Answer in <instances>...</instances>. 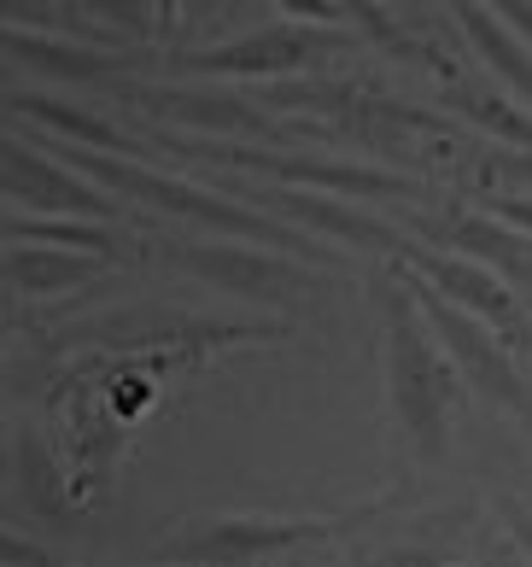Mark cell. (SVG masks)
Segmentation results:
<instances>
[{
    "instance_id": "cell-1",
    "label": "cell",
    "mask_w": 532,
    "mask_h": 567,
    "mask_svg": "<svg viewBox=\"0 0 532 567\" xmlns=\"http://www.w3.org/2000/svg\"><path fill=\"white\" fill-rule=\"evenodd\" d=\"M375 299H380V328H387L380 333V363H387V404L398 439L416 451V462L439 468L451 456V415L468 398V381L457 374L451 351L439 346L433 322L421 317V299L398 264L375 276Z\"/></svg>"
},
{
    "instance_id": "cell-2",
    "label": "cell",
    "mask_w": 532,
    "mask_h": 567,
    "mask_svg": "<svg viewBox=\"0 0 532 567\" xmlns=\"http://www.w3.org/2000/svg\"><path fill=\"white\" fill-rule=\"evenodd\" d=\"M48 153L76 164L82 176H94L105 194H130L135 205H158L170 217H187L200 223L205 235H241V240H258V246H282V251H299V258L323 264V269H339L334 251H316L305 228L293 223H275L258 205H234L223 194H211L200 182H182V176H164V171H146V164H123L117 153H94V146H71V141H53L48 135Z\"/></svg>"
},
{
    "instance_id": "cell-3",
    "label": "cell",
    "mask_w": 532,
    "mask_h": 567,
    "mask_svg": "<svg viewBox=\"0 0 532 567\" xmlns=\"http://www.w3.org/2000/svg\"><path fill=\"white\" fill-rule=\"evenodd\" d=\"M398 509V497L364 503L357 515H305V520H282V515H217L205 527H182L153 544V561L170 567H269L275 556H305V550H328L346 544L369 527H387Z\"/></svg>"
},
{
    "instance_id": "cell-4",
    "label": "cell",
    "mask_w": 532,
    "mask_h": 567,
    "mask_svg": "<svg viewBox=\"0 0 532 567\" xmlns=\"http://www.w3.org/2000/svg\"><path fill=\"white\" fill-rule=\"evenodd\" d=\"M398 269H403V258H398ZM403 281L416 287L421 317L433 322L439 346L451 351L457 374L468 381V398H480V404L492 410V415H521V422L532 427V381L521 374L515 357H509V346L474 317V310H462L457 299H444L439 287H428V281L416 276V269H403Z\"/></svg>"
},
{
    "instance_id": "cell-5",
    "label": "cell",
    "mask_w": 532,
    "mask_h": 567,
    "mask_svg": "<svg viewBox=\"0 0 532 567\" xmlns=\"http://www.w3.org/2000/svg\"><path fill=\"white\" fill-rule=\"evenodd\" d=\"M182 158H205V164H234V171H258L282 187H328V194H351V199H403L416 194L410 176L380 171V164H346V158H305V153H252V146H223V141H164Z\"/></svg>"
},
{
    "instance_id": "cell-6",
    "label": "cell",
    "mask_w": 532,
    "mask_h": 567,
    "mask_svg": "<svg viewBox=\"0 0 532 567\" xmlns=\"http://www.w3.org/2000/svg\"><path fill=\"white\" fill-rule=\"evenodd\" d=\"M170 269L194 276L200 287H217V292H241V299H275V305H299L316 292V276L305 264H287V258H269V251H252V246H234V240H187V246H158Z\"/></svg>"
},
{
    "instance_id": "cell-7",
    "label": "cell",
    "mask_w": 532,
    "mask_h": 567,
    "mask_svg": "<svg viewBox=\"0 0 532 567\" xmlns=\"http://www.w3.org/2000/svg\"><path fill=\"white\" fill-rule=\"evenodd\" d=\"M7 205L12 212H35V217H89V223L117 217V199L94 176H82L76 164L53 158V153H35L24 130L7 135Z\"/></svg>"
},
{
    "instance_id": "cell-8",
    "label": "cell",
    "mask_w": 532,
    "mask_h": 567,
    "mask_svg": "<svg viewBox=\"0 0 532 567\" xmlns=\"http://www.w3.org/2000/svg\"><path fill=\"white\" fill-rule=\"evenodd\" d=\"M339 35H328L323 24H282V30H252L241 41H223V48H205V53H187L176 59V76H217V82H241V76H264V82H282L287 71L310 65L323 48H334Z\"/></svg>"
},
{
    "instance_id": "cell-9",
    "label": "cell",
    "mask_w": 532,
    "mask_h": 567,
    "mask_svg": "<svg viewBox=\"0 0 532 567\" xmlns=\"http://www.w3.org/2000/svg\"><path fill=\"white\" fill-rule=\"evenodd\" d=\"M403 258H410V269L428 287H439L444 299H457L462 310H474V317L498 333L503 346H521L526 340V310L521 299L503 287L498 269H480V264H462V258H444V251H421V246H403Z\"/></svg>"
},
{
    "instance_id": "cell-10",
    "label": "cell",
    "mask_w": 532,
    "mask_h": 567,
    "mask_svg": "<svg viewBox=\"0 0 532 567\" xmlns=\"http://www.w3.org/2000/svg\"><path fill=\"white\" fill-rule=\"evenodd\" d=\"M246 194L258 212L269 217H287L293 228H310V235H328V240H351V246H375V251H392L403 258V240L392 223H380L375 212H357V205H339L323 194H299V187H234Z\"/></svg>"
},
{
    "instance_id": "cell-11",
    "label": "cell",
    "mask_w": 532,
    "mask_h": 567,
    "mask_svg": "<svg viewBox=\"0 0 532 567\" xmlns=\"http://www.w3.org/2000/svg\"><path fill=\"white\" fill-rule=\"evenodd\" d=\"M7 468H12V492L30 515L53 520V527H76V497H71V480H65V462H59V445L41 439L35 427L12 422L7 439Z\"/></svg>"
},
{
    "instance_id": "cell-12",
    "label": "cell",
    "mask_w": 532,
    "mask_h": 567,
    "mask_svg": "<svg viewBox=\"0 0 532 567\" xmlns=\"http://www.w3.org/2000/svg\"><path fill=\"white\" fill-rule=\"evenodd\" d=\"M153 117H170V123H187V130H200V135H258V141H275L282 130L252 106L246 94H234V89H141L135 94Z\"/></svg>"
},
{
    "instance_id": "cell-13",
    "label": "cell",
    "mask_w": 532,
    "mask_h": 567,
    "mask_svg": "<svg viewBox=\"0 0 532 567\" xmlns=\"http://www.w3.org/2000/svg\"><path fill=\"white\" fill-rule=\"evenodd\" d=\"M7 65L41 71L53 82H117L141 65V53H94L82 41H59V35H35V30L7 24Z\"/></svg>"
},
{
    "instance_id": "cell-14",
    "label": "cell",
    "mask_w": 532,
    "mask_h": 567,
    "mask_svg": "<svg viewBox=\"0 0 532 567\" xmlns=\"http://www.w3.org/2000/svg\"><path fill=\"white\" fill-rule=\"evenodd\" d=\"M7 112L12 123H41L53 141H71V146H94V153H141V146L117 130L112 117H100L89 106H71V100H53V94H30V89H12L7 94Z\"/></svg>"
},
{
    "instance_id": "cell-15",
    "label": "cell",
    "mask_w": 532,
    "mask_h": 567,
    "mask_svg": "<svg viewBox=\"0 0 532 567\" xmlns=\"http://www.w3.org/2000/svg\"><path fill=\"white\" fill-rule=\"evenodd\" d=\"M94 251H65V246H30V240H7V281L12 299H48V292H65L100 276Z\"/></svg>"
},
{
    "instance_id": "cell-16",
    "label": "cell",
    "mask_w": 532,
    "mask_h": 567,
    "mask_svg": "<svg viewBox=\"0 0 532 567\" xmlns=\"http://www.w3.org/2000/svg\"><path fill=\"white\" fill-rule=\"evenodd\" d=\"M451 7H457V24L468 30V41H474V53H480L485 65H492L521 100H532V53L503 30V18L485 7V0H451Z\"/></svg>"
},
{
    "instance_id": "cell-17",
    "label": "cell",
    "mask_w": 532,
    "mask_h": 567,
    "mask_svg": "<svg viewBox=\"0 0 532 567\" xmlns=\"http://www.w3.org/2000/svg\"><path fill=\"white\" fill-rule=\"evenodd\" d=\"M7 240L30 246H65V251H94V258H117V240L89 217H35V212H7Z\"/></svg>"
},
{
    "instance_id": "cell-18",
    "label": "cell",
    "mask_w": 532,
    "mask_h": 567,
    "mask_svg": "<svg viewBox=\"0 0 532 567\" xmlns=\"http://www.w3.org/2000/svg\"><path fill=\"white\" fill-rule=\"evenodd\" d=\"M444 100H451V112L468 117L474 130L498 135V141H515V146H532V117L515 112L503 94H492V89H468V82H457V89L444 94Z\"/></svg>"
},
{
    "instance_id": "cell-19",
    "label": "cell",
    "mask_w": 532,
    "mask_h": 567,
    "mask_svg": "<svg viewBox=\"0 0 532 567\" xmlns=\"http://www.w3.org/2000/svg\"><path fill=\"white\" fill-rule=\"evenodd\" d=\"M258 100H269L275 112H357V89L351 82H275Z\"/></svg>"
},
{
    "instance_id": "cell-20",
    "label": "cell",
    "mask_w": 532,
    "mask_h": 567,
    "mask_svg": "<svg viewBox=\"0 0 532 567\" xmlns=\"http://www.w3.org/2000/svg\"><path fill=\"white\" fill-rule=\"evenodd\" d=\"M82 7H89L117 41H146V35H158L153 0H82Z\"/></svg>"
},
{
    "instance_id": "cell-21",
    "label": "cell",
    "mask_w": 532,
    "mask_h": 567,
    "mask_svg": "<svg viewBox=\"0 0 532 567\" xmlns=\"http://www.w3.org/2000/svg\"><path fill=\"white\" fill-rule=\"evenodd\" d=\"M282 12H293L299 24H323V30H334V18H339V0H275Z\"/></svg>"
},
{
    "instance_id": "cell-22",
    "label": "cell",
    "mask_w": 532,
    "mask_h": 567,
    "mask_svg": "<svg viewBox=\"0 0 532 567\" xmlns=\"http://www.w3.org/2000/svg\"><path fill=\"white\" fill-rule=\"evenodd\" d=\"M492 217L509 223V228H521V235H532V199H526V194H515V199L498 194V199H492Z\"/></svg>"
},
{
    "instance_id": "cell-23",
    "label": "cell",
    "mask_w": 532,
    "mask_h": 567,
    "mask_svg": "<svg viewBox=\"0 0 532 567\" xmlns=\"http://www.w3.org/2000/svg\"><path fill=\"white\" fill-rule=\"evenodd\" d=\"M485 7H492L509 30H521V41L532 48V0H485Z\"/></svg>"
},
{
    "instance_id": "cell-24",
    "label": "cell",
    "mask_w": 532,
    "mask_h": 567,
    "mask_svg": "<svg viewBox=\"0 0 532 567\" xmlns=\"http://www.w3.org/2000/svg\"><path fill=\"white\" fill-rule=\"evenodd\" d=\"M515 351H521V357H532V328H526V340H521V346H515Z\"/></svg>"
},
{
    "instance_id": "cell-25",
    "label": "cell",
    "mask_w": 532,
    "mask_h": 567,
    "mask_svg": "<svg viewBox=\"0 0 532 567\" xmlns=\"http://www.w3.org/2000/svg\"><path fill=\"white\" fill-rule=\"evenodd\" d=\"M521 497H526V503H532V480H526V486H521Z\"/></svg>"
},
{
    "instance_id": "cell-26",
    "label": "cell",
    "mask_w": 532,
    "mask_h": 567,
    "mask_svg": "<svg viewBox=\"0 0 532 567\" xmlns=\"http://www.w3.org/2000/svg\"><path fill=\"white\" fill-rule=\"evenodd\" d=\"M451 567H462V561H451Z\"/></svg>"
},
{
    "instance_id": "cell-27",
    "label": "cell",
    "mask_w": 532,
    "mask_h": 567,
    "mask_svg": "<svg viewBox=\"0 0 532 567\" xmlns=\"http://www.w3.org/2000/svg\"><path fill=\"white\" fill-rule=\"evenodd\" d=\"M526 433H532V427H526Z\"/></svg>"
}]
</instances>
